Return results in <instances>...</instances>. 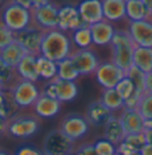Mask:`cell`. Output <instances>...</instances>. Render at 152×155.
I'll list each match as a JSON object with an SVG mask.
<instances>
[{"label": "cell", "instance_id": "cell-1", "mask_svg": "<svg viewBox=\"0 0 152 155\" xmlns=\"http://www.w3.org/2000/svg\"><path fill=\"white\" fill-rule=\"evenodd\" d=\"M71 53L70 38L63 31L55 28L44 32L40 56L58 63L69 58Z\"/></svg>", "mask_w": 152, "mask_h": 155}, {"label": "cell", "instance_id": "cell-2", "mask_svg": "<svg viewBox=\"0 0 152 155\" xmlns=\"http://www.w3.org/2000/svg\"><path fill=\"white\" fill-rule=\"evenodd\" d=\"M112 63L127 72L133 66V53L137 48L128 31L116 30L111 43Z\"/></svg>", "mask_w": 152, "mask_h": 155}, {"label": "cell", "instance_id": "cell-3", "mask_svg": "<svg viewBox=\"0 0 152 155\" xmlns=\"http://www.w3.org/2000/svg\"><path fill=\"white\" fill-rule=\"evenodd\" d=\"M1 23L17 33L32 25L31 11L26 10L17 0L7 1L1 8Z\"/></svg>", "mask_w": 152, "mask_h": 155}, {"label": "cell", "instance_id": "cell-4", "mask_svg": "<svg viewBox=\"0 0 152 155\" xmlns=\"http://www.w3.org/2000/svg\"><path fill=\"white\" fill-rule=\"evenodd\" d=\"M58 11L54 2L50 1H32V26L43 31L55 30L58 26Z\"/></svg>", "mask_w": 152, "mask_h": 155}, {"label": "cell", "instance_id": "cell-5", "mask_svg": "<svg viewBox=\"0 0 152 155\" xmlns=\"http://www.w3.org/2000/svg\"><path fill=\"white\" fill-rule=\"evenodd\" d=\"M40 128V121L36 115L18 113L7 121V133L18 139L33 136Z\"/></svg>", "mask_w": 152, "mask_h": 155}, {"label": "cell", "instance_id": "cell-6", "mask_svg": "<svg viewBox=\"0 0 152 155\" xmlns=\"http://www.w3.org/2000/svg\"><path fill=\"white\" fill-rule=\"evenodd\" d=\"M74 141L67 137L60 129L51 130L43 140L44 155H73Z\"/></svg>", "mask_w": 152, "mask_h": 155}, {"label": "cell", "instance_id": "cell-7", "mask_svg": "<svg viewBox=\"0 0 152 155\" xmlns=\"http://www.w3.org/2000/svg\"><path fill=\"white\" fill-rule=\"evenodd\" d=\"M42 92L52 98L58 100L62 103V102L73 101L77 96L78 89H77L75 82L64 81V79L56 77L44 85V89Z\"/></svg>", "mask_w": 152, "mask_h": 155}, {"label": "cell", "instance_id": "cell-8", "mask_svg": "<svg viewBox=\"0 0 152 155\" xmlns=\"http://www.w3.org/2000/svg\"><path fill=\"white\" fill-rule=\"evenodd\" d=\"M58 129L67 137L75 141L87 135L89 130V122L86 116L77 113H70L62 118Z\"/></svg>", "mask_w": 152, "mask_h": 155}, {"label": "cell", "instance_id": "cell-9", "mask_svg": "<svg viewBox=\"0 0 152 155\" xmlns=\"http://www.w3.org/2000/svg\"><path fill=\"white\" fill-rule=\"evenodd\" d=\"M44 32L45 31L31 25L25 30L16 33V41L19 43L27 53L39 57Z\"/></svg>", "mask_w": 152, "mask_h": 155}, {"label": "cell", "instance_id": "cell-10", "mask_svg": "<svg viewBox=\"0 0 152 155\" xmlns=\"http://www.w3.org/2000/svg\"><path fill=\"white\" fill-rule=\"evenodd\" d=\"M98 83L103 89H115V87L126 77V72L112 62L100 63L95 71Z\"/></svg>", "mask_w": 152, "mask_h": 155}, {"label": "cell", "instance_id": "cell-11", "mask_svg": "<svg viewBox=\"0 0 152 155\" xmlns=\"http://www.w3.org/2000/svg\"><path fill=\"white\" fill-rule=\"evenodd\" d=\"M69 58L80 76L95 74L100 65L96 53L90 49H78L73 52Z\"/></svg>", "mask_w": 152, "mask_h": 155}, {"label": "cell", "instance_id": "cell-12", "mask_svg": "<svg viewBox=\"0 0 152 155\" xmlns=\"http://www.w3.org/2000/svg\"><path fill=\"white\" fill-rule=\"evenodd\" d=\"M14 101L19 108H29L33 107L38 97L40 96V90L38 89L35 82L22 79L12 90Z\"/></svg>", "mask_w": 152, "mask_h": 155}, {"label": "cell", "instance_id": "cell-13", "mask_svg": "<svg viewBox=\"0 0 152 155\" xmlns=\"http://www.w3.org/2000/svg\"><path fill=\"white\" fill-rule=\"evenodd\" d=\"M88 26L81 18L78 7L65 5L60 7L58 11V26L57 28L61 31H76L81 27Z\"/></svg>", "mask_w": 152, "mask_h": 155}, {"label": "cell", "instance_id": "cell-14", "mask_svg": "<svg viewBox=\"0 0 152 155\" xmlns=\"http://www.w3.org/2000/svg\"><path fill=\"white\" fill-rule=\"evenodd\" d=\"M128 32L137 46L152 49V20L131 21Z\"/></svg>", "mask_w": 152, "mask_h": 155}, {"label": "cell", "instance_id": "cell-15", "mask_svg": "<svg viewBox=\"0 0 152 155\" xmlns=\"http://www.w3.org/2000/svg\"><path fill=\"white\" fill-rule=\"evenodd\" d=\"M126 17L131 21L152 20V2L147 0H127Z\"/></svg>", "mask_w": 152, "mask_h": 155}, {"label": "cell", "instance_id": "cell-16", "mask_svg": "<svg viewBox=\"0 0 152 155\" xmlns=\"http://www.w3.org/2000/svg\"><path fill=\"white\" fill-rule=\"evenodd\" d=\"M78 12L82 20L88 26L100 23L105 19L102 1L100 0H87L78 5Z\"/></svg>", "mask_w": 152, "mask_h": 155}, {"label": "cell", "instance_id": "cell-17", "mask_svg": "<svg viewBox=\"0 0 152 155\" xmlns=\"http://www.w3.org/2000/svg\"><path fill=\"white\" fill-rule=\"evenodd\" d=\"M112 117H113L112 111L100 100L90 102L86 110V118L88 120L89 124H93L96 127H100V126L105 127Z\"/></svg>", "mask_w": 152, "mask_h": 155}, {"label": "cell", "instance_id": "cell-18", "mask_svg": "<svg viewBox=\"0 0 152 155\" xmlns=\"http://www.w3.org/2000/svg\"><path fill=\"white\" fill-rule=\"evenodd\" d=\"M119 120L123 123L126 135L139 134V133H144L145 130V120L143 118L138 110L124 108L119 116Z\"/></svg>", "mask_w": 152, "mask_h": 155}, {"label": "cell", "instance_id": "cell-19", "mask_svg": "<svg viewBox=\"0 0 152 155\" xmlns=\"http://www.w3.org/2000/svg\"><path fill=\"white\" fill-rule=\"evenodd\" d=\"M33 110L38 117H54L61 110V102L56 98H52L45 94H40L36 103L33 104Z\"/></svg>", "mask_w": 152, "mask_h": 155}, {"label": "cell", "instance_id": "cell-20", "mask_svg": "<svg viewBox=\"0 0 152 155\" xmlns=\"http://www.w3.org/2000/svg\"><path fill=\"white\" fill-rule=\"evenodd\" d=\"M90 32L93 37V44L95 45H111L115 33L114 26L106 19L94 25H90Z\"/></svg>", "mask_w": 152, "mask_h": 155}, {"label": "cell", "instance_id": "cell-21", "mask_svg": "<svg viewBox=\"0 0 152 155\" xmlns=\"http://www.w3.org/2000/svg\"><path fill=\"white\" fill-rule=\"evenodd\" d=\"M103 136H105V140L113 143L116 148L125 141L127 136L126 131L124 129L123 123L119 120V117L113 116L107 122L103 129Z\"/></svg>", "mask_w": 152, "mask_h": 155}, {"label": "cell", "instance_id": "cell-22", "mask_svg": "<svg viewBox=\"0 0 152 155\" xmlns=\"http://www.w3.org/2000/svg\"><path fill=\"white\" fill-rule=\"evenodd\" d=\"M16 70L22 79L36 83L39 79V75L37 71V56L27 53Z\"/></svg>", "mask_w": 152, "mask_h": 155}, {"label": "cell", "instance_id": "cell-23", "mask_svg": "<svg viewBox=\"0 0 152 155\" xmlns=\"http://www.w3.org/2000/svg\"><path fill=\"white\" fill-rule=\"evenodd\" d=\"M26 54L27 52L25 51V49L14 40L12 44H10L9 46H6L4 50L0 51V58L11 68L17 69V66L24 59Z\"/></svg>", "mask_w": 152, "mask_h": 155}, {"label": "cell", "instance_id": "cell-24", "mask_svg": "<svg viewBox=\"0 0 152 155\" xmlns=\"http://www.w3.org/2000/svg\"><path fill=\"white\" fill-rule=\"evenodd\" d=\"M103 17L106 20L118 21L126 17V1L125 0H105L102 1Z\"/></svg>", "mask_w": 152, "mask_h": 155}, {"label": "cell", "instance_id": "cell-25", "mask_svg": "<svg viewBox=\"0 0 152 155\" xmlns=\"http://www.w3.org/2000/svg\"><path fill=\"white\" fill-rule=\"evenodd\" d=\"M18 107L17 102L14 101L13 94L11 90H4L0 94V117L9 121L14 115L18 114Z\"/></svg>", "mask_w": 152, "mask_h": 155}, {"label": "cell", "instance_id": "cell-26", "mask_svg": "<svg viewBox=\"0 0 152 155\" xmlns=\"http://www.w3.org/2000/svg\"><path fill=\"white\" fill-rule=\"evenodd\" d=\"M133 65L144 74L152 71V49L137 46L133 53Z\"/></svg>", "mask_w": 152, "mask_h": 155}, {"label": "cell", "instance_id": "cell-27", "mask_svg": "<svg viewBox=\"0 0 152 155\" xmlns=\"http://www.w3.org/2000/svg\"><path fill=\"white\" fill-rule=\"evenodd\" d=\"M22 81L17 70L7 65L0 58V83L4 85L5 90H13V88Z\"/></svg>", "mask_w": 152, "mask_h": 155}, {"label": "cell", "instance_id": "cell-28", "mask_svg": "<svg viewBox=\"0 0 152 155\" xmlns=\"http://www.w3.org/2000/svg\"><path fill=\"white\" fill-rule=\"evenodd\" d=\"M37 71L39 78L50 82L57 77V63L43 56H39L37 57Z\"/></svg>", "mask_w": 152, "mask_h": 155}, {"label": "cell", "instance_id": "cell-29", "mask_svg": "<svg viewBox=\"0 0 152 155\" xmlns=\"http://www.w3.org/2000/svg\"><path fill=\"white\" fill-rule=\"evenodd\" d=\"M102 103L105 104L111 111L124 109L125 108V101L119 95V92L115 89H103L100 98Z\"/></svg>", "mask_w": 152, "mask_h": 155}, {"label": "cell", "instance_id": "cell-30", "mask_svg": "<svg viewBox=\"0 0 152 155\" xmlns=\"http://www.w3.org/2000/svg\"><path fill=\"white\" fill-rule=\"evenodd\" d=\"M57 77L64 79V81H70V82H74L75 79L80 77L78 72L75 70L74 65L70 61V58H67V59L57 63Z\"/></svg>", "mask_w": 152, "mask_h": 155}, {"label": "cell", "instance_id": "cell-31", "mask_svg": "<svg viewBox=\"0 0 152 155\" xmlns=\"http://www.w3.org/2000/svg\"><path fill=\"white\" fill-rule=\"evenodd\" d=\"M73 41L78 49H89V46L93 44V37L90 32V27H81L73 32Z\"/></svg>", "mask_w": 152, "mask_h": 155}, {"label": "cell", "instance_id": "cell-32", "mask_svg": "<svg viewBox=\"0 0 152 155\" xmlns=\"http://www.w3.org/2000/svg\"><path fill=\"white\" fill-rule=\"evenodd\" d=\"M124 144L126 146L128 149L133 150V152H139L144 148V146L147 143L146 140V136H145V133H139V134H131V135H127Z\"/></svg>", "mask_w": 152, "mask_h": 155}, {"label": "cell", "instance_id": "cell-33", "mask_svg": "<svg viewBox=\"0 0 152 155\" xmlns=\"http://www.w3.org/2000/svg\"><path fill=\"white\" fill-rule=\"evenodd\" d=\"M126 76L134 84L136 89L140 92H145V78H146V74H144L141 70H139L137 66H132L128 71L126 72Z\"/></svg>", "mask_w": 152, "mask_h": 155}, {"label": "cell", "instance_id": "cell-34", "mask_svg": "<svg viewBox=\"0 0 152 155\" xmlns=\"http://www.w3.org/2000/svg\"><path fill=\"white\" fill-rule=\"evenodd\" d=\"M137 110L145 121H152V94L144 92Z\"/></svg>", "mask_w": 152, "mask_h": 155}, {"label": "cell", "instance_id": "cell-35", "mask_svg": "<svg viewBox=\"0 0 152 155\" xmlns=\"http://www.w3.org/2000/svg\"><path fill=\"white\" fill-rule=\"evenodd\" d=\"M115 90L119 92V95L124 98V101H126V100H128L133 95V92L136 91V87H134L133 82L126 76L115 87Z\"/></svg>", "mask_w": 152, "mask_h": 155}, {"label": "cell", "instance_id": "cell-36", "mask_svg": "<svg viewBox=\"0 0 152 155\" xmlns=\"http://www.w3.org/2000/svg\"><path fill=\"white\" fill-rule=\"evenodd\" d=\"M16 40V33L0 21V51Z\"/></svg>", "mask_w": 152, "mask_h": 155}, {"label": "cell", "instance_id": "cell-37", "mask_svg": "<svg viewBox=\"0 0 152 155\" xmlns=\"http://www.w3.org/2000/svg\"><path fill=\"white\" fill-rule=\"evenodd\" d=\"M94 146H95V149L99 155H114L116 153V147L113 143H111L105 139L98 140L94 143Z\"/></svg>", "mask_w": 152, "mask_h": 155}, {"label": "cell", "instance_id": "cell-38", "mask_svg": "<svg viewBox=\"0 0 152 155\" xmlns=\"http://www.w3.org/2000/svg\"><path fill=\"white\" fill-rule=\"evenodd\" d=\"M144 95V92H140L136 89V91L133 92V95L125 101V108L127 109H133V110H137V108H138V104L140 102V98H141V96Z\"/></svg>", "mask_w": 152, "mask_h": 155}, {"label": "cell", "instance_id": "cell-39", "mask_svg": "<svg viewBox=\"0 0 152 155\" xmlns=\"http://www.w3.org/2000/svg\"><path fill=\"white\" fill-rule=\"evenodd\" d=\"M75 155H99V154H98V152L95 149L94 143H83V144H81L77 148Z\"/></svg>", "mask_w": 152, "mask_h": 155}, {"label": "cell", "instance_id": "cell-40", "mask_svg": "<svg viewBox=\"0 0 152 155\" xmlns=\"http://www.w3.org/2000/svg\"><path fill=\"white\" fill-rule=\"evenodd\" d=\"M16 155H44L43 152H40L39 149L35 148V147H31V146H24L22 148H19Z\"/></svg>", "mask_w": 152, "mask_h": 155}, {"label": "cell", "instance_id": "cell-41", "mask_svg": "<svg viewBox=\"0 0 152 155\" xmlns=\"http://www.w3.org/2000/svg\"><path fill=\"white\" fill-rule=\"evenodd\" d=\"M145 92L147 94H152V71L146 74V78H145Z\"/></svg>", "mask_w": 152, "mask_h": 155}, {"label": "cell", "instance_id": "cell-42", "mask_svg": "<svg viewBox=\"0 0 152 155\" xmlns=\"http://www.w3.org/2000/svg\"><path fill=\"white\" fill-rule=\"evenodd\" d=\"M5 133H7V121L0 117V139L5 135Z\"/></svg>", "mask_w": 152, "mask_h": 155}, {"label": "cell", "instance_id": "cell-43", "mask_svg": "<svg viewBox=\"0 0 152 155\" xmlns=\"http://www.w3.org/2000/svg\"><path fill=\"white\" fill-rule=\"evenodd\" d=\"M140 155H152V143H146L140 150Z\"/></svg>", "mask_w": 152, "mask_h": 155}, {"label": "cell", "instance_id": "cell-44", "mask_svg": "<svg viewBox=\"0 0 152 155\" xmlns=\"http://www.w3.org/2000/svg\"><path fill=\"white\" fill-rule=\"evenodd\" d=\"M144 133H145V136H146L147 143H152V129H145L144 130Z\"/></svg>", "mask_w": 152, "mask_h": 155}, {"label": "cell", "instance_id": "cell-45", "mask_svg": "<svg viewBox=\"0 0 152 155\" xmlns=\"http://www.w3.org/2000/svg\"><path fill=\"white\" fill-rule=\"evenodd\" d=\"M145 129H152V121H145Z\"/></svg>", "mask_w": 152, "mask_h": 155}, {"label": "cell", "instance_id": "cell-46", "mask_svg": "<svg viewBox=\"0 0 152 155\" xmlns=\"http://www.w3.org/2000/svg\"><path fill=\"white\" fill-rule=\"evenodd\" d=\"M4 90H5V88H4V85L0 83V94H1V92H2Z\"/></svg>", "mask_w": 152, "mask_h": 155}, {"label": "cell", "instance_id": "cell-47", "mask_svg": "<svg viewBox=\"0 0 152 155\" xmlns=\"http://www.w3.org/2000/svg\"><path fill=\"white\" fill-rule=\"evenodd\" d=\"M0 155H10V154L6 153V152H4V150H0Z\"/></svg>", "mask_w": 152, "mask_h": 155}, {"label": "cell", "instance_id": "cell-48", "mask_svg": "<svg viewBox=\"0 0 152 155\" xmlns=\"http://www.w3.org/2000/svg\"><path fill=\"white\" fill-rule=\"evenodd\" d=\"M114 155H123V154H120V153H119V152L116 150V153H115V154H114Z\"/></svg>", "mask_w": 152, "mask_h": 155}, {"label": "cell", "instance_id": "cell-49", "mask_svg": "<svg viewBox=\"0 0 152 155\" xmlns=\"http://www.w3.org/2000/svg\"><path fill=\"white\" fill-rule=\"evenodd\" d=\"M73 155H74V154H73Z\"/></svg>", "mask_w": 152, "mask_h": 155}]
</instances>
